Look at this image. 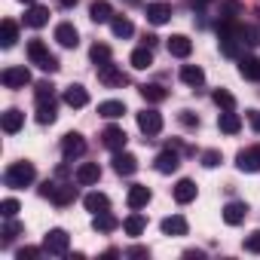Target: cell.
<instances>
[{
  "mask_svg": "<svg viewBox=\"0 0 260 260\" xmlns=\"http://www.w3.org/2000/svg\"><path fill=\"white\" fill-rule=\"evenodd\" d=\"M34 178H37V169L25 159V162H13L7 172H4V184L10 187V190H25V187H31L34 184Z\"/></svg>",
  "mask_w": 260,
  "mask_h": 260,
  "instance_id": "obj_1",
  "label": "cell"
},
{
  "mask_svg": "<svg viewBox=\"0 0 260 260\" xmlns=\"http://www.w3.org/2000/svg\"><path fill=\"white\" fill-rule=\"evenodd\" d=\"M28 58H31V64H37V68H40V71H46V74L58 71V58L46 49V43H43V40H31V43H28Z\"/></svg>",
  "mask_w": 260,
  "mask_h": 260,
  "instance_id": "obj_2",
  "label": "cell"
},
{
  "mask_svg": "<svg viewBox=\"0 0 260 260\" xmlns=\"http://www.w3.org/2000/svg\"><path fill=\"white\" fill-rule=\"evenodd\" d=\"M68 245H71V236L64 230H49L46 239H43V251L52 254V257H64L68 254Z\"/></svg>",
  "mask_w": 260,
  "mask_h": 260,
  "instance_id": "obj_3",
  "label": "cell"
},
{
  "mask_svg": "<svg viewBox=\"0 0 260 260\" xmlns=\"http://www.w3.org/2000/svg\"><path fill=\"white\" fill-rule=\"evenodd\" d=\"M138 128H141L147 138H156V135L162 132V113L153 110V107L141 110V113H138Z\"/></svg>",
  "mask_w": 260,
  "mask_h": 260,
  "instance_id": "obj_4",
  "label": "cell"
},
{
  "mask_svg": "<svg viewBox=\"0 0 260 260\" xmlns=\"http://www.w3.org/2000/svg\"><path fill=\"white\" fill-rule=\"evenodd\" d=\"M43 196H49L55 205H71L77 199V187L74 184H46L43 187Z\"/></svg>",
  "mask_w": 260,
  "mask_h": 260,
  "instance_id": "obj_5",
  "label": "cell"
},
{
  "mask_svg": "<svg viewBox=\"0 0 260 260\" xmlns=\"http://www.w3.org/2000/svg\"><path fill=\"white\" fill-rule=\"evenodd\" d=\"M86 153V141H83V135H77V132H68L64 138H61V156L71 162V159H80Z\"/></svg>",
  "mask_w": 260,
  "mask_h": 260,
  "instance_id": "obj_6",
  "label": "cell"
},
{
  "mask_svg": "<svg viewBox=\"0 0 260 260\" xmlns=\"http://www.w3.org/2000/svg\"><path fill=\"white\" fill-rule=\"evenodd\" d=\"M98 80L104 83V86H110V89H122L128 80H125V74L113 64V61H107V64H101L98 68Z\"/></svg>",
  "mask_w": 260,
  "mask_h": 260,
  "instance_id": "obj_7",
  "label": "cell"
},
{
  "mask_svg": "<svg viewBox=\"0 0 260 260\" xmlns=\"http://www.w3.org/2000/svg\"><path fill=\"white\" fill-rule=\"evenodd\" d=\"M236 169H239V172H248V175L260 172V147H245V150H239Z\"/></svg>",
  "mask_w": 260,
  "mask_h": 260,
  "instance_id": "obj_8",
  "label": "cell"
},
{
  "mask_svg": "<svg viewBox=\"0 0 260 260\" xmlns=\"http://www.w3.org/2000/svg\"><path fill=\"white\" fill-rule=\"evenodd\" d=\"M125 141H128V135L122 132V128L119 125H107L104 128V132H101V144L107 147V150H125Z\"/></svg>",
  "mask_w": 260,
  "mask_h": 260,
  "instance_id": "obj_9",
  "label": "cell"
},
{
  "mask_svg": "<svg viewBox=\"0 0 260 260\" xmlns=\"http://www.w3.org/2000/svg\"><path fill=\"white\" fill-rule=\"evenodd\" d=\"M0 80H4L7 89H25V86L31 83V71H28V68H7Z\"/></svg>",
  "mask_w": 260,
  "mask_h": 260,
  "instance_id": "obj_10",
  "label": "cell"
},
{
  "mask_svg": "<svg viewBox=\"0 0 260 260\" xmlns=\"http://www.w3.org/2000/svg\"><path fill=\"white\" fill-rule=\"evenodd\" d=\"M113 172L122 175V178L135 175V172H138V159H135L132 153H125V150H116V153H113Z\"/></svg>",
  "mask_w": 260,
  "mask_h": 260,
  "instance_id": "obj_11",
  "label": "cell"
},
{
  "mask_svg": "<svg viewBox=\"0 0 260 260\" xmlns=\"http://www.w3.org/2000/svg\"><path fill=\"white\" fill-rule=\"evenodd\" d=\"M74 181H77L80 187H92V184H98V181H101V169H98V162H83V166L74 172Z\"/></svg>",
  "mask_w": 260,
  "mask_h": 260,
  "instance_id": "obj_12",
  "label": "cell"
},
{
  "mask_svg": "<svg viewBox=\"0 0 260 260\" xmlns=\"http://www.w3.org/2000/svg\"><path fill=\"white\" fill-rule=\"evenodd\" d=\"M125 202H128V208H147L150 205V190L144 187V184H132L128 187V196H125Z\"/></svg>",
  "mask_w": 260,
  "mask_h": 260,
  "instance_id": "obj_13",
  "label": "cell"
},
{
  "mask_svg": "<svg viewBox=\"0 0 260 260\" xmlns=\"http://www.w3.org/2000/svg\"><path fill=\"white\" fill-rule=\"evenodd\" d=\"M55 116H58V104H55V95H49V98H37V122H55Z\"/></svg>",
  "mask_w": 260,
  "mask_h": 260,
  "instance_id": "obj_14",
  "label": "cell"
},
{
  "mask_svg": "<svg viewBox=\"0 0 260 260\" xmlns=\"http://www.w3.org/2000/svg\"><path fill=\"white\" fill-rule=\"evenodd\" d=\"M172 19V4H166V0H156V4L147 7V22L150 25H166Z\"/></svg>",
  "mask_w": 260,
  "mask_h": 260,
  "instance_id": "obj_15",
  "label": "cell"
},
{
  "mask_svg": "<svg viewBox=\"0 0 260 260\" xmlns=\"http://www.w3.org/2000/svg\"><path fill=\"white\" fill-rule=\"evenodd\" d=\"M55 40H58V46L74 49V46L80 43V34H77V28H74L71 22H61V25L55 28Z\"/></svg>",
  "mask_w": 260,
  "mask_h": 260,
  "instance_id": "obj_16",
  "label": "cell"
},
{
  "mask_svg": "<svg viewBox=\"0 0 260 260\" xmlns=\"http://www.w3.org/2000/svg\"><path fill=\"white\" fill-rule=\"evenodd\" d=\"M172 193H175V202H178V205H190V202L196 199V184H193L190 178H181Z\"/></svg>",
  "mask_w": 260,
  "mask_h": 260,
  "instance_id": "obj_17",
  "label": "cell"
},
{
  "mask_svg": "<svg viewBox=\"0 0 260 260\" xmlns=\"http://www.w3.org/2000/svg\"><path fill=\"white\" fill-rule=\"evenodd\" d=\"M245 217H248V205H245V202H226V205H223V220H226L230 226H239Z\"/></svg>",
  "mask_w": 260,
  "mask_h": 260,
  "instance_id": "obj_18",
  "label": "cell"
},
{
  "mask_svg": "<svg viewBox=\"0 0 260 260\" xmlns=\"http://www.w3.org/2000/svg\"><path fill=\"white\" fill-rule=\"evenodd\" d=\"M89 19L95 25H104V22H113V7L107 4V0H95V4L89 7Z\"/></svg>",
  "mask_w": 260,
  "mask_h": 260,
  "instance_id": "obj_19",
  "label": "cell"
},
{
  "mask_svg": "<svg viewBox=\"0 0 260 260\" xmlns=\"http://www.w3.org/2000/svg\"><path fill=\"white\" fill-rule=\"evenodd\" d=\"M0 125H4V132H7V135H16L19 128L25 125V113L16 110V107H10V110L4 113V119H0Z\"/></svg>",
  "mask_w": 260,
  "mask_h": 260,
  "instance_id": "obj_20",
  "label": "cell"
},
{
  "mask_svg": "<svg viewBox=\"0 0 260 260\" xmlns=\"http://www.w3.org/2000/svg\"><path fill=\"white\" fill-rule=\"evenodd\" d=\"M217 128L223 135H236L239 128H242V119H239V113L236 110H223L220 116H217Z\"/></svg>",
  "mask_w": 260,
  "mask_h": 260,
  "instance_id": "obj_21",
  "label": "cell"
},
{
  "mask_svg": "<svg viewBox=\"0 0 260 260\" xmlns=\"http://www.w3.org/2000/svg\"><path fill=\"white\" fill-rule=\"evenodd\" d=\"M178 166H181V156H178V150H162V153L156 156V172H162V175H172V172H178Z\"/></svg>",
  "mask_w": 260,
  "mask_h": 260,
  "instance_id": "obj_22",
  "label": "cell"
},
{
  "mask_svg": "<svg viewBox=\"0 0 260 260\" xmlns=\"http://www.w3.org/2000/svg\"><path fill=\"white\" fill-rule=\"evenodd\" d=\"M169 52H172L175 58H187V55L193 52V43H190V37H184V34H175V37H169Z\"/></svg>",
  "mask_w": 260,
  "mask_h": 260,
  "instance_id": "obj_23",
  "label": "cell"
},
{
  "mask_svg": "<svg viewBox=\"0 0 260 260\" xmlns=\"http://www.w3.org/2000/svg\"><path fill=\"white\" fill-rule=\"evenodd\" d=\"M64 104H68V107H86V104H89V92L74 83V86L64 89Z\"/></svg>",
  "mask_w": 260,
  "mask_h": 260,
  "instance_id": "obj_24",
  "label": "cell"
},
{
  "mask_svg": "<svg viewBox=\"0 0 260 260\" xmlns=\"http://www.w3.org/2000/svg\"><path fill=\"white\" fill-rule=\"evenodd\" d=\"M46 22H49V10H46V7L31 4V10L25 13V25H28V28H43Z\"/></svg>",
  "mask_w": 260,
  "mask_h": 260,
  "instance_id": "obj_25",
  "label": "cell"
},
{
  "mask_svg": "<svg viewBox=\"0 0 260 260\" xmlns=\"http://www.w3.org/2000/svg\"><path fill=\"white\" fill-rule=\"evenodd\" d=\"M181 80H184L187 86H193V89H196V86H202V83H205V71H202L199 64H184V68H181Z\"/></svg>",
  "mask_w": 260,
  "mask_h": 260,
  "instance_id": "obj_26",
  "label": "cell"
},
{
  "mask_svg": "<svg viewBox=\"0 0 260 260\" xmlns=\"http://www.w3.org/2000/svg\"><path fill=\"white\" fill-rule=\"evenodd\" d=\"M83 205H86V211H92V214L110 211V199H107L104 193H89V196L83 199Z\"/></svg>",
  "mask_w": 260,
  "mask_h": 260,
  "instance_id": "obj_27",
  "label": "cell"
},
{
  "mask_svg": "<svg viewBox=\"0 0 260 260\" xmlns=\"http://www.w3.org/2000/svg\"><path fill=\"white\" fill-rule=\"evenodd\" d=\"M16 40H19V25L7 19L4 25H0V46L10 49V46H16Z\"/></svg>",
  "mask_w": 260,
  "mask_h": 260,
  "instance_id": "obj_28",
  "label": "cell"
},
{
  "mask_svg": "<svg viewBox=\"0 0 260 260\" xmlns=\"http://www.w3.org/2000/svg\"><path fill=\"white\" fill-rule=\"evenodd\" d=\"M92 226H95L98 233H113V230L119 226V220H116L110 211H101V214H92Z\"/></svg>",
  "mask_w": 260,
  "mask_h": 260,
  "instance_id": "obj_29",
  "label": "cell"
},
{
  "mask_svg": "<svg viewBox=\"0 0 260 260\" xmlns=\"http://www.w3.org/2000/svg\"><path fill=\"white\" fill-rule=\"evenodd\" d=\"M162 233L166 236H187V220L181 214H172V217L162 220Z\"/></svg>",
  "mask_w": 260,
  "mask_h": 260,
  "instance_id": "obj_30",
  "label": "cell"
},
{
  "mask_svg": "<svg viewBox=\"0 0 260 260\" xmlns=\"http://www.w3.org/2000/svg\"><path fill=\"white\" fill-rule=\"evenodd\" d=\"M122 230H125L128 236H141V233L147 230V220H144V214H138V211H135V214H128V217L122 220Z\"/></svg>",
  "mask_w": 260,
  "mask_h": 260,
  "instance_id": "obj_31",
  "label": "cell"
},
{
  "mask_svg": "<svg viewBox=\"0 0 260 260\" xmlns=\"http://www.w3.org/2000/svg\"><path fill=\"white\" fill-rule=\"evenodd\" d=\"M122 113H125L122 101H101L98 104V116H104V119H119Z\"/></svg>",
  "mask_w": 260,
  "mask_h": 260,
  "instance_id": "obj_32",
  "label": "cell"
},
{
  "mask_svg": "<svg viewBox=\"0 0 260 260\" xmlns=\"http://www.w3.org/2000/svg\"><path fill=\"white\" fill-rule=\"evenodd\" d=\"M239 74H242L245 80H260V58H254V55L242 58V61H239Z\"/></svg>",
  "mask_w": 260,
  "mask_h": 260,
  "instance_id": "obj_33",
  "label": "cell"
},
{
  "mask_svg": "<svg viewBox=\"0 0 260 260\" xmlns=\"http://www.w3.org/2000/svg\"><path fill=\"white\" fill-rule=\"evenodd\" d=\"M132 68H138V71H144V68H150L153 64V52H150V46H138L135 52H132Z\"/></svg>",
  "mask_w": 260,
  "mask_h": 260,
  "instance_id": "obj_34",
  "label": "cell"
},
{
  "mask_svg": "<svg viewBox=\"0 0 260 260\" xmlns=\"http://www.w3.org/2000/svg\"><path fill=\"white\" fill-rule=\"evenodd\" d=\"M110 31H113L116 37H122V40H125V37H132V34H135V25L128 22L125 16H113V22H110Z\"/></svg>",
  "mask_w": 260,
  "mask_h": 260,
  "instance_id": "obj_35",
  "label": "cell"
},
{
  "mask_svg": "<svg viewBox=\"0 0 260 260\" xmlns=\"http://www.w3.org/2000/svg\"><path fill=\"white\" fill-rule=\"evenodd\" d=\"M141 95H144V101L159 104V101H166V95H169V92H166L162 86H156V83H153V86H141Z\"/></svg>",
  "mask_w": 260,
  "mask_h": 260,
  "instance_id": "obj_36",
  "label": "cell"
},
{
  "mask_svg": "<svg viewBox=\"0 0 260 260\" xmlns=\"http://www.w3.org/2000/svg\"><path fill=\"white\" fill-rule=\"evenodd\" d=\"M89 55H92L95 68H101V64H107V61H110V46H104V43H95Z\"/></svg>",
  "mask_w": 260,
  "mask_h": 260,
  "instance_id": "obj_37",
  "label": "cell"
},
{
  "mask_svg": "<svg viewBox=\"0 0 260 260\" xmlns=\"http://www.w3.org/2000/svg\"><path fill=\"white\" fill-rule=\"evenodd\" d=\"M214 101H217L223 110H236V98H233L226 89H217V92H214Z\"/></svg>",
  "mask_w": 260,
  "mask_h": 260,
  "instance_id": "obj_38",
  "label": "cell"
},
{
  "mask_svg": "<svg viewBox=\"0 0 260 260\" xmlns=\"http://www.w3.org/2000/svg\"><path fill=\"white\" fill-rule=\"evenodd\" d=\"M19 233H22V223H16V217H10V220H7V226H4V245H10Z\"/></svg>",
  "mask_w": 260,
  "mask_h": 260,
  "instance_id": "obj_39",
  "label": "cell"
},
{
  "mask_svg": "<svg viewBox=\"0 0 260 260\" xmlns=\"http://www.w3.org/2000/svg\"><path fill=\"white\" fill-rule=\"evenodd\" d=\"M0 214H4L7 220L16 217V214H19V202H16V199H4V202H0Z\"/></svg>",
  "mask_w": 260,
  "mask_h": 260,
  "instance_id": "obj_40",
  "label": "cell"
},
{
  "mask_svg": "<svg viewBox=\"0 0 260 260\" xmlns=\"http://www.w3.org/2000/svg\"><path fill=\"white\" fill-rule=\"evenodd\" d=\"M245 251H248V254H260V230L245 239Z\"/></svg>",
  "mask_w": 260,
  "mask_h": 260,
  "instance_id": "obj_41",
  "label": "cell"
},
{
  "mask_svg": "<svg viewBox=\"0 0 260 260\" xmlns=\"http://www.w3.org/2000/svg\"><path fill=\"white\" fill-rule=\"evenodd\" d=\"M40 254H46V251H43V245H40V248H22L16 257H19V260H25V257H28V260H34V257H40Z\"/></svg>",
  "mask_w": 260,
  "mask_h": 260,
  "instance_id": "obj_42",
  "label": "cell"
},
{
  "mask_svg": "<svg viewBox=\"0 0 260 260\" xmlns=\"http://www.w3.org/2000/svg\"><path fill=\"white\" fill-rule=\"evenodd\" d=\"M49 95H55V92H52V83H46V80L37 83V98H49Z\"/></svg>",
  "mask_w": 260,
  "mask_h": 260,
  "instance_id": "obj_43",
  "label": "cell"
},
{
  "mask_svg": "<svg viewBox=\"0 0 260 260\" xmlns=\"http://www.w3.org/2000/svg\"><path fill=\"white\" fill-rule=\"evenodd\" d=\"M202 162H205V166H208V169H214V166H217V162H220V153H217V150H208V153H205V156H202Z\"/></svg>",
  "mask_w": 260,
  "mask_h": 260,
  "instance_id": "obj_44",
  "label": "cell"
},
{
  "mask_svg": "<svg viewBox=\"0 0 260 260\" xmlns=\"http://www.w3.org/2000/svg\"><path fill=\"white\" fill-rule=\"evenodd\" d=\"M248 122H251V128L260 135V110H248Z\"/></svg>",
  "mask_w": 260,
  "mask_h": 260,
  "instance_id": "obj_45",
  "label": "cell"
},
{
  "mask_svg": "<svg viewBox=\"0 0 260 260\" xmlns=\"http://www.w3.org/2000/svg\"><path fill=\"white\" fill-rule=\"evenodd\" d=\"M125 257H150V251H147V248H128Z\"/></svg>",
  "mask_w": 260,
  "mask_h": 260,
  "instance_id": "obj_46",
  "label": "cell"
},
{
  "mask_svg": "<svg viewBox=\"0 0 260 260\" xmlns=\"http://www.w3.org/2000/svg\"><path fill=\"white\" fill-rule=\"evenodd\" d=\"M58 4H61V7H77L80 0H58Z\"/></svg>",
  "mask_w": 260,
  "mask_h": 260,
  "instance_id": "obj_47",
  "label": "cell"
},
{
  "mask_svg": "<svg viewBox=\"0 0 260 260\" xmlns=\"http://www.w3.org/2000/svg\"><path fill=\"white\" fill-rule=\"evenodd\" d=\"M22 4H34V0H22Z\"/></svg>",
  "mask_w": 260,
  "mask_h": 260,
  "instance_id": "obj_48",
  "label": "cell"
},
{
  "mask_svg": "<svg viewBox=\"0 0 260 260\" xmlns=\"http://www.w3.org/2000/svg\"><path fill=\"white\" fill-rule=\"evenodd\" d=\"M199 4H205V0H199Z\"/></svg>",
  "mask_w": 260,
  "mask_h": 260,
  "instance_id": "obj_49",
  "label": "cell"
}]
</instances>
